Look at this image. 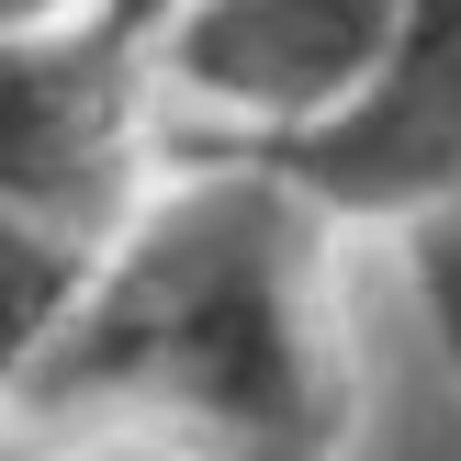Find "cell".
<instances>
[{"label":"cell","mask_w":461,"mask_h":461,"mask_svg":"<svg viewBox=\"0 0 461 461\" xmlns=\"http://www.w3.org/2000/svg\"><path fill=\"white\" fill-rule=\"evenodd\" d=\"M304 214L315 203L270 169H225L113 225L34 394L169 405L225 461H327L349 383L304 282Z\"/></svg>","instance_id":"obj_1"},{"label":"cell","mask_w":461,"mask_h":461,"mask_svg":"<svg viewBox=\"0 0 461 461\" xmlns=\"http://www.w3.org/2000/svg\"><path fill=\"white\" fill-rule=\"evenodd\" d=\"M147 12H90L68 34L0 57V214L57 225V237H113L124 214V158H135V79H147Z\"/></svg>","instance_id":"obj_2"},{"label":"cell","mask_w":461,"mask_h":461,"mask_svg":"<svg viewBox=\"0 0 461 461\" xmlns=\"http://www.w3.org/2000/svg\"><path fill=\"white\" fill-rule=\"evenodd\" d=\"M282 192L315 214H439L461 203V0H405L383 68L327 113V124L282 135L259 158Z\"/></svg>","instance_id":"obj_3"},{"label":"cell","mask_w":461,"mask_h":461,"mask_svg":"<svg viewBox=\"0 0 461 461\" xmlns=\"http://www.w3.org/2000/svg\"><path fill=\"white\" fill-rule=\"evenodd\" d=\"M394 23H405V0H169L147 57L203 113H237L282 147V135L327 124L383 68Z\"/></svg>","instance_id":"obj_4"},{"label":"cell","mask_w":461,"mask_h":461,"mask_svg":"<svg viewBox=\"0 0 461 461\" xmlns=\"http://www.w3.org/2000/svg\"><path fill=\"white\" fill-rule=\"evenodd\" d=\"M405 259H417V315H428V338H439L450 372H461V203H439V214L405 225Z\"/></svg>","instance_id":"obj_5"},{"label":"cell","mask_w":461,"mask_h":461,"mask_svg":"<svg viewBox=\"0 0 461 461\" xmlns=\"http://www.w3.org/2000/svg\"><path fill=\"white\" fill-rule=\"evenodd\" d=\"M90 12H113V0H0V57H23V45L68 34V23H90Z\"/></svg>","instance_id":"obj_6"}]
</instances>
